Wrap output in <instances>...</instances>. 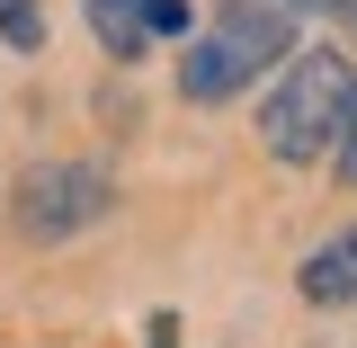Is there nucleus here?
<instances>
[{"label":"nucleus","instance_id":"f257e3e1","mask_svg":"<svg viewBox=\"0 0 357 348\" xmlns=\"http://www.w3.org/2000/svg\"><path fill=\"white\" fill-rule=\"evenodd\" d=\"M349 116H357V63L340 45H304V54L277 63V81L259 98V152L286 170H312Z\"/></svg>","mask_w":357,"mask_h":348},{"label":"nucleus","instance_id":"f03ea898","mask_svg":"<svg viewBox=\"0 0 357 348\" xmlns=\"http://www.w3.org/2000/svg\"><path fill=\"white\" fill-rule=\"evenodd\" d=\"M286 54H295V27H286V18L223 0L206 27H188V36H178V72H170V81H178L188 107H232V98L259 81V72H277Z\"/></svg>","mask_w":357,"mask_h":348},{"label":"nucleus","instance_id":"7ed1b4c3","mask_svg":"<svg viewBox=\"0 0 357 348\" xmlns=\"http://www.w3.org/2000/svg\"><path fill=\"white\" fill-rule=\"evenodd\" d=\"M107 206H116V179L98 170V161H36V170H18V188H9V223L36 250L81 241Z\"/></svg>","mask_w":357,"mask_h":348},{"label":"nucleus","instance_id":"20e7f679","mask_svg":"<svg viewBox=\"0 0 357 348\" xmlns=\"http://www.w3.org/2000/svg\"><path fill=\"white\" fill-rule=\"evenodd\" d=\"M81 18H89V36L107 45L116 63H134V54H152L161 36H188L197 27L188 0H81Z\"/></svg>","mask_w":357,"mask_h":348},{"label":"nucleus","instance_id":"39448f33","mask_svg":"<svg viewBox=\"0 0 357 348\" xmlns=\"http://www.w3.org/2000/svg\"><path fill=\"white\" fill-rule=\"evenodd\" d=\"M295 295H304V304H357V223L295 259Z\"/></svg>","mask_w":357,"mask_h":348},{"label":"nucleus","instance_id":"423d86ee","mask_svg":"<svg viewBox=\"0 0 357 348\" xmlns=\"http://www.w3.org/2000/svg\"><path fill=\"white\" fill-rule=\"evenodd\" d=\"M0 36L18 45V54H36V45H45V9H36V0H0Z\"/></svg>","mask_w":357,"mask_h":348},{"label":"nucleus","instance_id":"0eeeda50","mask_svg":"<svg viewBox=\"0 0 357 348\" xmlns=\"http://www.w3.org/2000/svg\"><path fill=\"white\" fill-rule=\"evenodd\" d=\"M241 9H268V18H286V27H304V18H340V0H241Z\"/></svg>","mask_w":357,"mask_h":348},{"label":"nucleus","instance_id":"6e6552de","mask_svg":"<svg viewBox=\"0 0 357 348\" xmlns=\"http://www.w3.org/2000/svg\"><path fill=\"white\" fill-rule=\"evenodd\" d=\"M331 170H340V188H357V116L340 126V143H331Z\"/></svg>","mask_w":357,"mask_h":348},{"label":"nucleus","instance_id":"1a4fd4ad","mask_svg":"<svg viewBox=\"0 0 357 348\" xmlns=\"http://www.w3.org/2000/svg\"><path fill=\"white\" fill-rule=\"evenodd\" d=\"M340 18H349V36H357V0H340Z\"/></svg>","mask_w":357,"mask_h":348}]
</instances>
